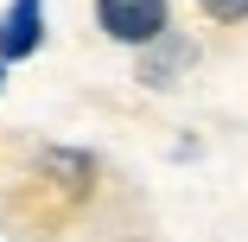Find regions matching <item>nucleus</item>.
I'll list each match as a JSON object with an SVG mask.
<instances>
[{
	"label": "nucleus",
	"mask_w": 248,
	"mask_h": 242,
	"mask_svg": "<svg viewBox=\"0 0 248 242\" xmlns=\"http://www.w3.org/2000/svg\"><path fill=\"white\" fill-rule=\"evenodd\" d=\"M45 38V7L38 0H13L7 26H0V58H32Z\"/></svg>",
	"instance_id": "nucleus-2"
},
{
	"label": "nucleus",
	"mask_w": 248,
	"mask_h": 242,
	"mask_svg": "<svg viewBox=\"0 0 248 242\" xmlns=\"http://www.w3.org/2000/svg\"><path fill=\"white\" fill-rule=\"evenodd\" d=\"M166 7L172 0H95V19L115 45H153L166 32Z\"/></svg>",
	"instance_id": "nucleus-1"
},
{
	"label": "nucleus",
	"mask_w": 248,
	"mask_h": 242,
	"mask_svg": "<svg viewBox=\"0 0 248 242\" xmlns=\"http://www.w3.org/2000/svg\"><path fill=\"white\" fill-rule=\"evenodd\" d=\"M197 7H204L210 19H223V26H242L248 19V0H197Z\"/></svg>",
	"instance_id": "nucleus-3"
}]
</instances>
